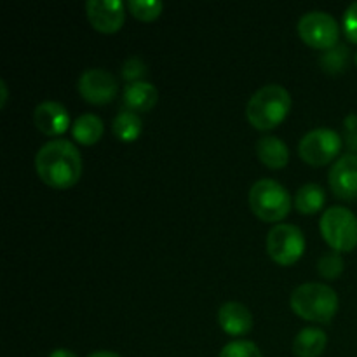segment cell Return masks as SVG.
<instances>
[{"instance_id":"obj_5","label":"cell","mask_w":357,"mask_h":357,"mask_svg":"<svg viewBox=\"0 0 357 357\" xmlns=\"http://www.w3.org/2000/svg\"><path fill=\"white\" fill-rule=\"evenodd\" d=\"M319 229L333 251L345 253L357 246V216L344 206L326 209L321 216Z\"/></svg>"},{"instance_id":"obj_24","label":"cell","mask_w":357,"mask_h":357,"mask_svg":"<svg viewBox=\"0 0 357 357\" xmlns=\"http://www.w3.org/2000/svg\"><path fill=\"white\" fill-rule=\"evenodd\" d=\"M146 65L142 58L138 56H132V58L126 59V63L122 65V75L126 80H129V84L138 82L142 80V77L146 75Z\"/></svg>"},{"instance_id":"obj_9","label":"cell","mask_w":357,"mask_h":357,"mask_svg":"<svg viewBox=\"0 0 357 357\" xmlns=\"http://www.w3.org/2000/svg\"><path fill=\"white\" fill-rule=\"evenodd\" d=\"M79 93L87 103L107 105L115 100L119 91V82L115 75L103 68H89L79 77Z\"/></svg>"},{"instance_id":"obj_18","label":"cell","mask_w":357,"mask_h":357,"mask_svg":"<svg viewBox=\"0 0 357 357\" xmlns=\"http://www.w3.org/2000/svg\"><path fill=\"white\" fill-rule=\"evenodd\" d=\"M326 194L324 188L317 183H305L295 194V208L302 215H316L323 209Z\"/></svg>"},{"instance_id":"obj_15","label":"cell","mask_w":357,"mask_h":357,"mask_svg":"<svg viewBox=\"0 0 357 357\" xmlns=\"http://www.w3.org/2000/svg\"><path fill=\"white\" fill-rule=\"evenodd\" d=\"M258 159L271 169H282L289 160V150L278 136H264L257 143Z\"/></svg>"},{"instance_id":"obj_10","label":"cell","mask_w":357,"mask_h":357,"mask_svg":"<svg viewBox=\"0 0 357 357\" xmlns=\"http://www.w3.org/2000/svg\"><path fill=\"white\" fill-rule=\"evenodd\" d=\"M86 14L94 30L115 33L124 24L126 6L121 0H89L86 2Z\"/></svg>"},{"instance_id":"obj_3","label":"cell","mask_w":357,"mask_h":357,"mask_svg":"<svg viewBox=\"0 0 357 357\" xmlns=\"http://www.w3.org/2000/svg\"><path fill=\"white\" fill-rule=\"evenodd\" d=\"M291 310L305 321L330 323L338 312V296L333 288L321 282L298 286L289 298Z\"/></svg>"},{"instance_id":"obj_4","label":"cell","mask_w":357,"mask_h":357,"mask_svg":"<svg viewBox=\"0 0 357 357\" xmlns=\"http://www.w3.org/2000/svg\"><path fill=\"white\" fill-rule=\"evenodd\" d=\"M250 208L264 222H281L289 215L291 195L279 181L264 178L258 180L250 190Z\"/></svg>"},{"instance_id":"obj_16","label":"cell","mask_w":357,"mask_h":357,"mask_svg":"<svg viewBox=\"0 0 357 357\" xmlns=\"http://www.w3.org/2000/svg\"><path fill=\"white\" fill-rule=\"evenodd\" d=\"M328 337L319 328H303L293 340V354L296 357H321L326 349Z\"/></svg>"},{"instance_id":"obj_22","label":"cell","mask_w":357,"mask_h":357,"mask_svg":"<svg viewBox=\"0 0 357 357\" xmlns=\"http://www.w3.org/2000/svg\"><path fill=\"white\" fill-rule=\"evenodd\" d=\"M218 357H264L255 342L236 340L227 344Z\"/></svg>"},{"instance_id":"obj_12","label":"cell","mask_w":357,"mask_h":357,"mask_svg":"<svg viewBox=\"0 0 357 357\" xmlns=\"http://www.w3.org/2000/svg\"><path fill=\"white\" fill-rule=\"evenodd\" d=\"M33 122L44 135L59 136L68 131L70 114L58 101H42L35 107Z\"/></svg>"},{"instance_id":"obj_21","label":"cell","mask_w":357,"mask_h":357,"mask_svg":"<svg viewBox=\"0 0 357 357\" xmlns=\"http://www.w3.org/2000/svg\"><path fill=\"white\" fill-rule=\"evenodd\" d=\"M317 271L328 281H335V279L340 278V274L344 272V260H342L340 253L338 251L324 253L317 261Z\"/></svg>"},{"instance_id":"obj_1","label":"cell","mask_w":357,"mask_h":357,"mask_svg":"<svg viewBox=\"0 0 357 357\" xmlns=\"http://www.w3.org/2000/svg\"><path fill=\"white\" fill-rule=\"evenodd\" d=\"M35 169L45 185L65 190L73 187L82 176V157L79 149L68 139H51L37 152Z\"/></svg>"},{"instance_id":"obj_23","label":"cell","mask_w":357,"mask_h":357,"mask_svg":"<svg viewBox=\"0 0 357 357\" xmlns=\"http://www.w3.org/2000/svg\"><path fill=\"white\" fill-rule=\"evenodd\" d=\"M347 47H345V45H337V47L330 49V51L323 56V59H321L319 63L323 65V68L326 70L328 73H338L345 68V65H347Z\"/></svg>"},{"instance_id":"obj_29","label":"cell","mask_w":357,"mask_h":357,"mask_svg":"<svg viewBox=\"0 0 357 357\" xmlns=\"http://www.w3.org/2000/svg\"><path fill=\"white\" fill-rule=\"evenodd\" d=\"M356 65H357V52H356Z\"/></svg>"},{"instance_id":"obj_14","label":"cell","mask_w":357,"mask_h":357,"mask_svg":"<svg viewBox=\"0 0 357 357\" xmlns=\"http://www.w3.org/2000/svg\"><path fill=\"white\" fill-rule=\"evenodd\" d=\"M159 93L153 84L138 80V82L128 84L124 89V105L128 110L132 112H150L157 105Z\"/></svg>"},{"instance_id":"obj_26","label":"cell","mask_w":357,"mask_h":357,"mask_svg":"<svg viewBox=\"0 0 357 357\" xmlns=\"http://www.w3.org/2000/svg\"><path fill=\"white\" fill-rule=\"evenodd\" d=\"M49 357H79V356L72 351H66V349H56V351L51 352V356Z\"/></svg>"},{"instance_id":"obj_7","label":"cell","mask_w":357,"mask_h":357,"mask_svg":"<svg viewBox=\"0 0 357 357\" xmlns=\"http://www.w3.org/2000/svg\"><path fill=\"white\" fill-rule=\"evenodd\" d=\"M298 33L314 49H333L338 45L340 28L337 20L324 10H310L298 21Z\"/></svg>"},{"instance_id":"obj_20","label":"cell","mask_w":357,"mask_h":357,"mask_svg":"<svg viewBox=\"0 0 357 357\" xmlns=\"http://www.w3.org/2000/svg\"><path fill=\"white\" fill-rule=\"evenodd\" d=\"M162 2L160 0H129L128 9L136 20L153 21L162 13Z\"/></svg>"},{"instance_id":"obj_27","label":"cell","mask_w":357,"mask_h":357,"mask_svg":"<svg viewBox=\"0 0 357 357\" xmlns=\"http://www.w3.org/2000/svg\"><path fill=\"white\" fill-rule=\"evenodd\" d=\"M87 357H122V356H119L117 352H112V351H96Z\"/></svg>"},{"instance_id":"obj_17","label":"cell","mask_w":357,"mask_h":357,"mask_svg":"<svg viewBox=\"0 0 357 357\" xmlns=\"http://www.w3.org/2000/svg\"><path fill=\"white\" fill-rule=\"evenodd\" d=\"M105 131L103 121L94 114H84L77 117V121L72 124V136L75 142L82 145H94L101 139Z\"/></svg>"},{"instance_id":"obj_28","label":"cell","mask_w":357,"mask_h":357,"mask_svg":"<svg viewBox=\"0 0 357 357\" xmlns=\"http://www.w3.org/2000/svg\"><path fill=\"white\" fill-rule=\"evenodd\" d=\"M0 89H2V101H0V105H2V107H6L7 96H9V94H7V84H6V80H0Z\"/></svg>"},{"instance_id":"obj_13","label":"cell","mask_w":357,"mask_h":357,"mask_svg":"<svg viewBox=\"0 0 357 357\" xmlns=\"http://www.w3.org/2000/svg\"><path fill=\"white\" fill-rule=\"evenodd\" d=\"M218 323L230 337H243L253 328V314L239 302H227L218 310Z\"/></svg>"},{"instance_id":"obj_2","label":"cell","mask_w":357,"mask_h":357,"mask_svg":"<svg viewBox=\"0 0 357 357\" xmlns=\"http://www.w3.org/2000/svg\"><path fill=\"white\" fill-rule=\"evenodd\" d=\"M291 96L279 84L260 87L246 105V117L253 128L268 131L281 124L291 110Z\"/></svg>"},{"instance_id":"obj_6","label":"cell","mask_w":357,"mask_h":357,"mask_svg":"<svg viewBox=\"0 0 357 357\" xmlns=\"http://www.w3.org/2000/svg\"><path fill=\"white\" fill-rule=\"evenodd\" d=\"M305 251V237L295 225L279 223L272 227L267 236V253L275 264L282 267L296 264Z\"/></svg>"},{"instance_id":"obj_25","label":"cell","mask_w":357,"mask_h":357,"mask_svg":"<svg viewBox=\"0 0 357 357\" xmlns=\"http://www.w3.org/2000/svg\"><path fill=\"white\" fill-rule=\"evenodd\" d=\"M344 31L351 42L357 44V2H352L344 14Z\"/></svg>"},{"instance_id":"obj_19","label":"cell","mask_w":357,"mask_h":357,"mask_svg":"<svg viewBox=\"0 0 357 357\" xmlns=\"http://www.w3.org/2000/svg\"><path fill=\"white\" fill-rule=\"evenodd\" d=\"M142 126L143 124L139 115L136 112L124 108V110H121L115 115L112 128H114V135L121 142L131 143L135 139H138V136L142 135Z\"/></svg>"},{"instance_id":"obj_11","label":"cell","mask_w":357,"mask_h":357,"mask_svg":"<svg viewBox=\"0 0 357 357\" xmlns=\"http://www.w3.org/2000/svg\"><path fill=\"white\" fill-rule=\"evenodd\" d=\"M328 181L338 199L344 201H354L357 199V155L340 157L328 174Z\"/></svg>"},{"instance_id":"obj_8","label":"cell","mask_w":357,"mask_h":357,"mask_svg":"<svg viewBox=\"0 0 357 357\" xmlns=\"http://www.w3.org/2000/svg\"><path fill=\"white\" fill-rule=\"evenodd\" d=\"M342 150V138L337 131L328 128H317L307 132L298 143V153L302 160L314 167L330 164Z\"/></svg>"}]
</instances>
